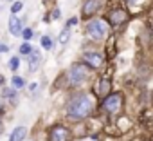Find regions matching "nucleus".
<instances>
[{"label":"nucleus","mask_w":153,"mask_h":141,"mask_svg":"<svg viewBox=\"0 0 153 141\" xmlns=\"http://www.w3.org/2000/svg\"><path fill=\"white\" fill-rule=\"evenodd\" d=\"M94 109V101L88 94H79L70 100L68 107H67V114L74 119H83L87 118Z\"/></svg>","instance_id":"1"},{"label":"nucleus","mask_w":153,"mask_h":141,"mask_svg":"<svg viewBox=\"0 0 153 141\" xmlns=\"http://www.w3.org/2000/svg\"><path fill=\"white\" fill-rule=\"evenodd\" d=\"M103 107H105V110L110 112V114L119 112V110L123 109V96H121V94H110V96L103 101Z\"/></svg>","instance_id":"2"},{"label":"nucleus","mask_w":153,"mask_h":141,"mask_svg":"<svg viewBox=\"0 0 153 141\" xmlns=\"http://www.w3.org/2000/svg\"><path fill=\"white\" fill-rule=\"evenodd\" d=\"M68 78H70L72 85H81L87 80V67L85 65H74L68 73Z\"/></svg>","instance_id":"3"},{"label":"nucleus","mask_w":153,"mask_h":141,"mask_svg":"<svg viewBox=\"0 0 153 141\" xmlns=\"http://www.w3.org/2000/svg\"><path fill=\"white\" fill-rule=\"evenodd\" d=\"M87 31H88V34H90L94 40H101V38H105V34H106V24H105L103 20H94V22L88 24Z\"/></svg>","instance_id":"4"},{"label":"nucleus","mask_w":153,"mask_h":141,"mask_svg":"<svg viewBox=\"0 0 153 141\" xmlns=\"http://www.w3.org/2000/svg\"><path fill=\"white\" fill-rule=\"evenodd\" d=\"M51 141H72V136L65 127L58 125L51 130Z\"/></svg>","instance_id":"5"},{"label":"nucleus","mask_w":153,"mask_h":141,"mask_svg":"<svg viewBox=\"0 0 153 141\" xmlns=\"http://www.w3.org/2000/svg\"><path fill=\"white\" fill-rule=\"evenodd\" d=\"M99 8H101V0H87V2L83 4V15H85V16H90V15H94Z\"/></svg>","instance_id":"6"},{"label":"nucleus","mask_w":153,"mask_h":141,"mask_svg":"<svg viewBox=\"0 0 153 141\" xmlns=\"http://www.w3.org/2000/svg\"><path fill=\"white\" fill-rule=\"evenodd\" d=\"M108 18H110V22H112L114 26H119V24H124V22H126L128 15H126V11H123V9H115V11L110 13Z\"/></svg>","instance_id":"7"},{"label":"nucleus","mask_w":153,"mask_h":141,"mask_svg":"<svg viewBox=\"0 0 153 141\" xmlns=\"http://www.w3.org/2000/svg\"><path fill=\"white\" fill-rule=\"evenodd\" d=\"M85 62L90 63L92 67H101L103 63V56L99 52H85Z\"/></svg>","instance_id":"8"},{"label":"nucleus","mask_w":153,"mask_h":141,"mask_svg":"<svg viewBox=\"0 0 153 141\" xmlns=\"http://www.w3.org/2000/svg\"><path fill=\"white\" fill-rule=\"evenodd\" d=\"M40 62H42L40 52L38 51H31L29 52V70H36L38 65H40Z\"/></svg>","instance_id":"9"},{"label":"nucleus","mask_w":153,"mask_h":141,"mask_svg":"<svg viewBox=\"0 0 153 141\" xmlns=\"http://www.w3.org/2000/svg\"><path fill=\"white\" fill-rule=\"evenodd\" d=\"M9 31H11L13 34H20V33H22V22H20L15 15L9 18Z\"/></svg>","instance_id":"10"},{"label":"nucleus","mask_w":153,"mask_h":141,"mask_svg":"<svg viewBox=\"0 0 153 141\" xmlns=\"http://www.w3.org/2000/svg\"><path fill=\"white\" fill-rule=\"evenodd\" d=\"M25 134H27V128H25V127H16V128L11 132L9 141H22V139L25 137Z\"/></svg>","instance_id":"11"},{"label":"nucleus","mask_w":153,"mask_h":141,"mask_svg":"<svg viewBox=\"0 0 153 141\" xmlns=\"http://www.w3.org/2000/svg\"><path fill=\"white\" fill-rule=\"evenodd\" d=\"M108 91H110V82L108 80H101V83H99V96H106Z\"/></svg>","instance_id":"12"},{"label":"nucleus","mask_w":153,"mask_h":141,"mask_svg":"<svg viewBox=\"0 0 153 141\" xmlns=\"http://www.w3.org/2000/svg\"><path fill=\"white\" fill-rule=\"evenodd\" d=\"M13 85H15V89H22V87L25 85V80L20 78V76H15V78H13Z\"/></svg>","instance_id":"13"},{"label":"nucleus","mask_w":153,"mask_h":141,"mask_svg":"<svg viewBox=\"0 0 153 141\" xmlns=\"http://www.w3.org/2000/svg\"><path fill=\"white\" fill-rule=\"evenodd\" d=\"M68 36H70V31H68V29H63L61 34H59V42H61V44H67Z\"/></svg>","instance_id":"14"},{"label":"nucleus","mask_w":153,"mask_h":141,"mask_svg":"<svg viewBox=\"0 0 153 141\" xmlns=\"http://www.w3.org/2000/svg\"><path fill=\"white\" fill-rule=\"evenodd\" d=\"M42 45H43L45 49H52V40H51L49 36H43V38H42Z\"/></svg>","instance_id":"15"},{"label":"nucleus","mask_w":153,"mask_h":141,"mask_svg":"<svg viewBox=\"0 0 153 141\" xmlns=\"http://www.w3.org/2000/svg\"><path fill=\"white\" fill-rule=\"evenodd\" d=\"M31 51H33V47H31L29 44H22V45H20V52H22V54H29Z\"/></svg>","instance_id":"16"},{"label":"nucleus","mask_w":153,"mask_h":141,"mask_svg":"<svg viewBox=\"0 0 153 141\" xmlns=\"http://www.w3.org/2000/svg\"><path fill=\"white\" fill-rule=\"evenodd\" d=\"M22 8H24V4H22V2H15V4H13V8H11V11H13V13H18V11H22Z\"/></svg>","instance_id":"17"},{"label":"nucleus","mask_w":153,"mask_h":141,"mask_svg":"<svg viewBox=\"0 0 153 141\" xmlns=\"http://www.w3.org/2000/svg\"><path fill=\"white\" fill-rule=\"evenodd\" d=\"M20 34H22V36H24L25 40H31V36H33V31H31V29H24V31H22Z\"/></svg>","instance_id":"18"},{"label":"nucleus","mask_w":153,"mask_h":141,"mask_svg":"<svg viewBox=\"0 0 153 141\" xmlns=\"http://www.w3.org/2000/svg\"><path fill=\"white\" fill-rule=\"evenodd\" d=\"M9 65H11V69H13V70H16V69H18V65H20V62H18V58H11V62H9Z\"/></svg>","instance_id":"19"},{"label":"nucleus","mask_w":153,"mask_h":141,"mask_svg":"<svg viewBox=\"0 0 153 141\" xmlns=\"http://www.w3.org/2000/svg\"><path fill=\"white\" fill-rule=\"evenodd\" d=\"M4 96H6V98H13V91H11V89H6V91H4Z\"/></svg>","instance_id":"20"},{"label":"nucleus","mask_w":153,"mask_h":141,"mask_svg":"<svg viewBox=\"0 0 153 141\" xmlns=\"http://www.w3.org/2000/svg\"><path fill=\"white\" fill-rule=\"evenodd\" d=\"M7 51H9L7 45H2V44H0V52H7Z\"/></svg>","instance_id":"21"},{"label":"nucleus","mask_w":153,"mask_h":141,"mask_svg":"<svg viewBox=\"0 0 153 141\" xmlns=\"http://www.w3.org/2000/svg\"><path fill=\"white\" fill-rule=\"evenodd\" d=\"M76 22H78V18H70V20H68V26H74Z\"/></svg>","instance_id":"22"},{"label":"nucleus","mask_w":153,"mask_h":141,"mask_svg":"<svg viewBox=\"0 0 153 141\" xmlns=\"http://www.w3.org/2000/svg\"><path fill=\"white\" fill-rule=\"evenodd\" d=\"M2 6H4V0H0V9H2Z\"/></svg>","instance_id":"23"},{"label":"nucleus","mask_w":153,"mask_h":141,"mask_svg":"<svg viewBox=\"0 0 153 141\" xmlns=\"http://www.w3.org/2000/svg\"><path fill=\"white\" fill-rule=\"evenodd\" d=\"M128 2H130V4H133V2H135V0H128Z\"/></svg>","instance_id":"24"},{"label":"nucleus","mask_w":153,"mask_h":141,"mask_svg":"<svg viewBox=\"0 0 153 141\" xmlns=\"http://www.w3.org/2000/svg\"><path fill=\"white\" fill-rule=\"evenodd\" d=\"M0 83H2V76H0Z\"/></svg>","instance_id":"25"}]
</instances>
